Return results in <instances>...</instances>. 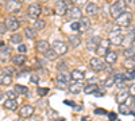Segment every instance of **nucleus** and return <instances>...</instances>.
Returning a JSON list of instances; mask_svg holds the SVG:
<instances>
[{
    "instance_id": "c85d7f7f",
    "label": "nucleus",
    "mask_w": 135,
    "mask_h": 121,
    "mask_svg": "<svg viewBox=\"0 0 135 121\" xmlns=\"http://www.w3.org/2000/svg\"><path fill=\"white\" fill-rule=\"evenodd\" d=\"M45 27H46V22H45L43 19H37V20H34V26H32V28L35 30V31L43 30Z\"/></svg>"
},
{
    "instance_id": "58836bf2",
    "label": "nucleus",
    "mask_w": 135,
    "mask_h": 121,
    "mask_svg": "<svg viewBox=\"0 0 135 121\" xmlns=\"http://www.w3.org/2000/svg\"><path fill=\"white\" fill-rule=\"evenodd\" d=\"M135 78V70H127L124 73V80L126 81H132Z\"/></svg>"
},
{
    "instance_id": "f8f14e48",
    "label": "nucleus",
    "mask_w": 135,
    "mask_h": 121,
    "mask_svg": "<svg viewBox=\"0 0 135 121\" xmlns=\"http://www.w3.org/2000/svg\"><path fill=\"white\" fill-rule=\"evenodd\" d=\"M66 16L69 18V19H72V20H80V19L83 18V14H81V9H80V8L76 7V6H73V7H69Z\"/></svg>"
},
{
    "instance_id": "b1692460",
    "label": "nucleus",
    "mask_w": 135,
    "mask_h": 121,
    "mask_svg": "<svg viewBox=\"0 0 135 121\" xmlns=\"http://www.w3.org/2000/svg\"><path fill=\"white\" fill-rule=\"evenodd\" d=\"M70 77H72V81H73V82H83L84 78H85L84 73L80 71V70H73V71L70 73Z\"/></svg>"
},
{
    "instance_id": "5fc2aeb1",
    "label": "nucleus",
    "mask_w": 135,
    "mask_h": 121,
    "mask_svg": "<svg viewBox=\"0 0 135 121\" xmlns=\"http://www.w3.org/2000/svg\"><path fill=\"white\" fill-rule=\"evenodd\" d=\"M8 2H9V0H0V6H4V7H6Z\"/></svg>"
},
{
    "instance_id": "ea45409f",
    "label": "nucleus",
    "mask_w": 135,
    "mask_h": 121,
    "mask_svg": "<svg viewBox=\"0 0 135 121\" xmlns=\"http://www.w3.org/2000/svg\"><path fill=\"white\" fill-rule=\"evenodd\" d=\"M46 116L50 118V121H53V118H55V117H57V116H58V113L55 112V111H53V109H47Z\"/></svg>"
},
{
    "instance_id": "f704fd0d",
    "label": "nucleus",
    "mask_w": 135,
    "mask_h": 121,
    "mask_svg": "<svg viewBox=\"0 0 135 121\" xmlns=\"http://www.w3.org/2000/svg\"><path fill=\"white\" fill-rule=\"evenodd\" d=\"M119 113H120V114H131V113H132L131 106H128V105H126V104L120 105V106H119Z\"/></svg>"
},
{
    "instance_id": "20e7f679",
    "label": "nucleus",
    "mask_w": 135,
    "mask_h": 121,
    "mask_svg": "<svg viewBox=\"0 0 135 121\" xmlns=\"http://www.w3.org/2000/svg\"><path fill=\"white\" fill-rule=\"evenodd\" d=\"M132 22V14L126 11V12H123L118 19H115V23L119 26V27H128Z\"/></svg>"
},
{
    "instance_id": "9b49d317",
    "label": "nucleus",
    "mask_w": 135,
    "mask_h": 121,
    "mask_svg": "<svg viewBox=\"0 0 135 121\" xmlns=\"http://www.w3.org/2000/svg\"><path fill=\"white\" fill-rule=\"evenodd\" d=\"M4 23H6L7 28L11 30V31H16V30L20 27V22H19L15 16H7L6 20H4Z\"/></svg>"
},
{
    "instance_id": "37998d69",
    "label": "nucleus",
    "mask_w": 135,
    "mask_h": 121,
    "mask_svg": "<svg viewBox=\"0 0 135 121\" xmlns=\"http://www.w3.org/2000/svg\"><path fill=\"white\" fill-rule=\"evenodd\" d=\"M6 96L8 97V100H16V92H15V90H9V92H7Z\"/></svg>"
},
{
    "instance_id": "0e129e2a",
    "label": "nucleus",
    "mask_w": 135,
    "mask_h": 121,
    "mask_svg": "<svg viewBox=\"0 0 135 121\" xmlns=\"http://www.w3.org/2000/svg\"><path fill=\"white\" fill-rule=\"evenodd\" d=\"M81 121H89V120H86V118H83V120H81Z\"/></svg>"
},
{
    "instance_id": "c03bdc74",
    "label": "nucleus",
    "mask_w": 135,
    "mask_h": 121,
    "mask_svg": "<svg viewBox=\"0 0 135 121\" xmlns=\"http://www.w3.org/2000/svg\"><path fill=\"white\" fill-rule=\"evenodd\" d=\"M30 82H31L32 85H37V83L39 82V77H38V74H32V75L30 77Z\"/></svg>"
},
{
    "instance_id": "864d4df0",
    "label": "nucleus",
    "mask_w": 135,
    "mask_h": 121,
    "mask_svg": "<svg viewBox=\"0 0 135 121\" xmlns=\"http://www.w3.org/2000/svg\"><path fill=\"white\" fill-rule=\"evenodd\" d=\"M108 117H109V120H111V121H115V120H116V113L111 112V113L108 114Z\"/></svg>"
},
{
    "instance_id": "e433bc0d",
    "label": "nucleus",
    "mask_w": 135,
    "mask_h": 121,
    "mask_svg": "<svg viewBox=\"0 0 135 121\" xmlns=\"http://www.w3.org/2000/svg\"><path fill=\"white\" fill-rule=\"evenodd\" d=\"M45 57H46L47 59H50V61H54L55 58H57V57H58V54H57V52H55V51H54L53 49H50V50H49V51H47L46 54H45Z\"/></svg>"
},
{
    "instance_id": "a878e982",
    "label": "nucleus",
    "mask_w": 135,
    "mask_h": 121,
    "mask_svg": "<svg viewBox=\"0 0 135 121\" xmlns=\"http://www.w3.org/2000/svg\"><path fill=\"white\" fill-rule=\"evenodd\" d=\"M68 42H69V46L76 49V47H78L81 45V38L78 35H70L69 38H68Z\"/></svg>"
},
{
    "instance_id": "6ab92c4d",
    "label": "nucleus",
    "mask_w": 135,
    "mask_h": 121,
    "mask_svg": "<svg viewBox=\"0 0 135 121\" xmlns=\"http://www.w3.org/2000/svg\"><path fill=\"white\" fill-rule=\"evenodd\" d=\"M11 52H12V49L9 46H6L0 50V62H8L11 58Z\"/></svg>"
},
{
    "instance_id": "052dcab7",
    "label": "nucleus",
    "mask_w": 135,
    "mask_h": 121,
    "mask_svg": "<svg viewBox=\"0 0 135 121\" xmlns=\"http://www.w3.org/2000/svg\"><path fill=\"white\" fill-rule=\"evenodd\" d=\"M3 97H4V96H3V93L0 92V101H2V98H3Z\"/></svg>"
},
{
    "instance_id": "39448f33",
    "label": "nucleus",
    "mask_w": 135,
    "mask_h": 121,
    "mask_svg": "<svg viewBox=\"0 0 135 121\" xmlns=\"http://www.w3.org/2000/svg\"><path fill=\"white\" fill-rule=\"evenodd\" d=\"M57 85H58V87H61V89H65V87L68 86V83H69V81L72 80V77H70V74L68 73V71H60L58 74H57Z\"/></svg>"
},
{
    "instance_id": "79ce46f5",
    "label": "nucleus",
    "mask_w": 135,
    "mask_h": 121,
    "mask_svg": "<svg viewBox=\"0 0 135 121\" xmlns=\"http://www.w3.org/2000/svg\"><path fill=\"white\" fill-rule=\"evenodd\" d=\"M66 69H68V65H66V62H64V61H61V62L57 65V70H58V71H66Z\"/></svg>"
},
{
    "instance_id": "e2e57ef3",
    "label": "nucleus",
    "mask_w": 135,
    "mask_h": 121,
    "mask_svg": "<svg viewBox=\"0 0 135 121\" xmlns=\"http://www.w3.org/2000/svg\"><path fill=\"white\" fill-rule=\"evenodd\" d=\"M39 2H41V3H45V2H47V0H39Z\"/></svg>"
},
{
    "instance_id": "6e6d98bb",
    "label": "nucleus",
    "mask_w": 135,
    "mask_h": 121,
    "mask_svg": "<svg viewBox=\"0 0 135 121\" xmlns=\"http://www.w3.org/2000/svg\"><path fill=\"white\" fill-rule=\"evenodd\" d=\"M64 102H65L66 105H70V106H76V105H74V102H72V101H68V100H65Z\"/></svg>"
},
{
    "instance_id": "09e8293b",
    "label": "nucleus",
    "mask_w": 135,
    "mask_h": 121,
    "mask_svg": "<svg viewBox=\"0 0 135 121\" xmlns=\"http://www.w3.org/2000/svg\"><path fill=\"white\" fill-rule=\"evenodd\" d=\"M8 31L6 23H0V34H6V32Z\"/></svg>"
},
{
    "instance_id": "f257e3e1",
    "label": "nucleus",
    "mask_w": 135,
    "mask_h": 121,
    "mask_svg": "<svg viewBox=\"0 0 135 121\" xmlns=\"http://www.w3.org/2000/svg\"><path fill=\"white\" fill-rule=\"evenodd\" d=\"M126 8H127V6H126L124 0H116L109 8V14L114 19H118L123 12H126Z\"/></svg>"
},
{
    "instance_id": "4468645a",
    "label": "nucleus",
    "mask_w": 135,
    "mask_h": 121,
    "mask_svg": "<svg viewBox=\"0 0 135 121\" xmlns=\"http://www.w3.org/2000/svg\"><path fill=\"white\" fill-rule=\"evenodd\" d=\"M134 42H135V30L132 28L128 34L124 35V38H123V42H122L120 46H123L124 49H127V47H131V46H132Z\"/></svg>"
},
{
    "instance_id": "ddd939ff",
    "label": "nucleus",
    "mask_w": 135,
    "mask_h": 121,
    "mask_svg": "<svg viewBox=\"0 0 135 121\" xmlns=\"http://www.w3.org/2000/svg\"><path fill=\"white\" fill-rule=\"evenodd\" d=\"M51 47H50V45H49V42L47 40H45V39H41V40H38L37 43H35V50H37V52H39V54H46L49 50H50Z\"/></svg>"
},
{
    "instance_id": "412c9836",
    "label": "nucleus",
    "mask_w": 135,
    "mask_h": 121,
    "mask_svg": "<svg viewBox=\"0 0 135 121\" xmlns=\"http://www.w3.org/2000/svg\"><path fill=\"white\" fill-rule=\"evenodd\" d=\"M26 61H27V58L23 54H18V55H14L11 58V62H12L14 66H23L26 63Z\"/></svg>"
},
{
    "instance_id": "4be33fe9",
    "label": "nucleus",
    "mask_w": 135,
    "mask_h": 121,
    "mask_svg": "<svg viewBox=\"0 0 135 121\" xmlns=\"http://www.w3.org/2000/svg\"><path fill=\"white\" fill-rule=\"evenodd\" d=\"M68 89L73 94H78L81 90H84V86H83V82H73L72 85L68 86Z\"/></svg>"
},
{
    "instance_id": "473e14b6",
    "label": "nucleus",
    "mask_w": 135,
    "mask_h": 121,
    "mask_svg": "<svg viewBox=\"0 0 135 121\" xmlns=\"http://www.w3.org/2000/svg\"><path fill=\"white\" fill-rule=\"evenodd\" d=\"M22 40H23V39H22V35L20 34H12V35H11V38H9V42L11 43H14V45H22Z\"/></svg>"
},
{
    "instance_id": "9d476101",
    "label": "nucleus",
    "mask_w": 135,
    "mask_h": 121,
    "mask_svg": "<svg viewBox=\"0 0 135 121\" xmlns=\"http://www.w3.org/2000/svg\"><path fill=\"white\" fill-rule=\"evenodd\" d=\"M51 49L57 52L58 55H65L68 52V45L65 42H61V40H55L51 45Z\"/></svg>"
},
{
    "instance_id": "de8ad7c7",
    "label": "nucleus",
    "mask_w": 135,
    "mask_h": 121,
    "mask_svg": "<svg viewBox=\"0 0 135 121\" xmlns=\"http://www.w3.org/2000/svg\"><path fill=\"white\" fill-rule=\"evenodd\" d=\"M104 93H105V87H99V90L95 94H96V97H103Z\"/></svg>"
},
{
    "instance_id": "a211bd4d",
    "label": "nucleus",
    "mask_w": 135,
    "mask_h": 121,
    "mask_svg": "<svg viewBox=\"0 0 135 121\" xmlns=\"http://www.w3.org/2000/svg\"><path fill=\"white\" fill-rule=\"evenodd\" d=\"M34 111H35V108L32 105H25L22 106V109L19 111V114L22 118H26V117H31L34 114Z\"/></svg>"
},
{
    "instance_id": "69168bd1",
    "label": "nucleus",
    "mask_w": 135,
    "mask_h": 121,
    "mask_svg": "<svg viewBox=\"0 0 135 121\" xmlns=\"http://www.w3.org/2000/svg\"><path fill=\"white\" fill-rule=\"evenodd\" d=\"M131 114H134V116H135V112H132V113H131Z\"/></svg>"
},
{
    "instance_id": "423d86ee",
    "label": "nucleus",
    "mask_w": 135,
    "mask_h": 121,
    "mask_svg": "<svg viewBox=\"0 0 135 121\" xmlns=\"http://www.w3.org/2000/svg\"><path fill=\"white\" fill-rule=\"evenodd\" d=\"M123 38H124V35H122V31L119 28L112 30L109 34H108V39H109V42L112 43V45H118V46L122 45Z\"/></svg>"
},
{
    "instance_id": "603ef678",
    "label": "nucleus",
    "mask_w": 135,
    "mask_h": 121,
    "mask_svg": "<svg viewBox=\"0 0 135 121\" xmlns=\"http://www.w3.org/2000/svg\"><path fill=\"white\" fill-rule=\"evenodd\" d=\"M127 7H134L135 6V0H124Z\"/></svg>"
},
{
    "instance_id": "f03ea898",
    "label": "nucleus",
    "mask_w": 135,
    "mask_h": 121,
    "mask_svg": "<svg viewBox=\"0 0 135 121\" xmlns=\"http://www.w3.org/2000/svg\"><path fill=\"white\" fill-rule=\"evenodd\" d=\"M89 67H91L95 73L103 71L105 69V62L101 59L100 57H93V58L89 59Z\"/></svg>"
},
{
    "instance_id": "3c124183",
    "label": "nucleus",
    "mask_w": 135,
    "mask_h": 121,
    "mask_svg": "<svg viewBox=\"0 0 135 121\" xmlns=\"http://www.w3.org/2000/svg\"><path fill=\"white\" fill-rule=\"evenodd\" d=\"M70 28H72L73 31L78 32V20H77V22H73V23H72V26H70Z\"/></svg>"
},
{
    "instance_id": "2f4dec72",
    "label": "nucleus",
    "mask_w": 135,
    "mask_h": 121,
    "mask_svg": "<svg viewBox=\"0 0 135 121\" xmlns=\"http://www.w3.org/2000/svg\"><path fill=\"white\" fill-rule=\"evenodd\" d=\"M123 66H124L127 70H134V67H135V59H134V58L124 59V62H123Z\"/></svg>"
},
{
    "instance_id": "4c0bfd02",
    "label": "nucleus",
    "mask_w": 135,
    "mask_h": 121,
    "mask_svg": "<svg viewBox=\"0 0 135 121\" xmlns=\"http://www.w3.org/2000/svg\"><path fill=\"white\" fill-rule=\"evenodd\" d=\"M103 85H104V87L107 89V87H111V86H114L115 85V77H108V78L103 82Z\"/></svg>"
},
{
    "instance_id": "a18cd8bd",
    "label": "nucleus",
    "mask_w": 135,
    "mask_h": 121,
    "mask_svg": "<svg viewBox=\"0 0 135 121\" xmlns=\"http://www.w3.org/2000/svg\"><path fill=\"white\" fill-rule=\"evenodd\" d=\"M73 3L78 7H83V6H86L88 4V0H73Z\"/></svg>"
},
{
    "instance_id": "2eb2a0df",
    "label": "nucleus",
    "mask_w": 135,
    "mask_h": 121,
    "mask_svg": "<svg viewBox=\"0 0 135 121\" xmlns=\"http://www.w3.org/2000/svg\"><path fill=\"white\" fill-rule=\"evenodd\" d=\"M130 97H131L130 90H128V89H124V90H120V92L116 94L115 100H116V102H118V104L123 105V104H126V102H127V100H128Z\"/></svg>"
},
{
    "instance_id": "a19ab883",
    "label": "nucleus",
    "mask_w": 135,
    "mask_h": 121,
    "mask_svg": "<svg viewBox=\"0 0 135 121\" xmlns=\"http://www.w3.org/2000/svg\"><path fill=\"white\" fill-rule=\"evenodd\" d=\"M37 92H38V96L39 97H45V96L49 93V89H47V87H38Z\"/></svg>"
},
{
    "instance_id": "1a4fd4ad",
    "label": "nucleus",
    "mask_w": 135,
    "mask_h": 121,
    "mask_svg": "<svg viewBox=\"0 0 135 121\" xmlns=\"http://www.w3.org/2000/svg\"><path fill=\"white\" fill-rule=\"evenodd\" d=\"M6 9L11 14H19L22 11V2L20 0H9L6 6Z\"/></svg>"
},
{
    "instance_id": "13d9d810",
    "label": "nucleus",
    "mask_w": 135,
    "mask_h": 121,
    "mask_svg": "<svg viewBox=\"0 0 135 121\" xmlns=\"http://www.w3.org/2000/svg\"><path fill=\"white\" fill-rule=\"evenodd\" d=\"M0 47H2V49H4V47H6V43H4V40H0Z\"/></svg>"
},
{
    "instance_id": "6e6552de",
    "label": "nucleus",
    "mask_w": 135,
    "mask_h": 121,
    "mask_svg": "<svg viewBox=\"0 0 135 121\" xmlns=\"http://www.w3.org/2000/svg\"><path fill=\"white\" fill-rule=\"evenodd\" d=\"M27 14H28V16H30L31 19L37 20L38 16L42 14V7H41V4H38V3H31V4L28 6Z\"/></svg>"
},
{
    "instance_id": "774afa93",
    "label": "nucleus",
    "mask_w": 135,
    "mask_h": 121,
    "mask_svg": "<svg viewBox=\"0 0 135 121\" xmlns=\"http://www.w3.org/2000/svg\"><path fill=\"white\" fill-rule=\"evenodd\" d=\"M134 30H135V26H134Z\"/></svg>"
},
{
    "instance_id": "bb28decb",
    "label": "nucleus",
    "mask_w": 135,
    "mask_h": 121,
    "mask_svg": "<svg viewBox=\"0 0 135 121\" xmlns=\"http://www.w3.org/2000/svg\"><path fill=\"white\" fill-rule=\"evenodd\" d=\"M99 85L97 83H88L85 87H84V93L85 94H95L97 90H99Z\"/></svg>"
},
{
    "instance_id": "7ed1b4c3",
    "label": "nucleus",
    "mask_w": 135,
    "mask_h": 121,
    "mask_svg": "<svg viewBox=\"0 0 135 121\" xmlns=\"http://www.w3.org/2000/svg\"><path fill=\"white\" fill-rule=\"evenodd\" d=\"M68 9H69V4H68L66 0H57L54 6V14L58 16H64L68 14Z\"/></svg>"
},
{
    "instance_id": "0eeeda50",
    "label": "nucleus",
    "mask_w": 135,
    "mask_h": 121,
    "mask_svg": "<svg viewBox=\"0 0 135 121\" xmlns=\"http://www.w3.org/2000/svg\"><path fill=\"white\" fill-rule=\"evenodd\" d=\"M109 45H111L109 39H101L100 43H99V46H97V49H96L97 57H105L107 52L109 51Z\"/></svg>"
},
{
    "instance_id": "72a5a7b5",
    "label": "nucleus",
    "mask_w": 135,
    "mask_h": 121,
    "mask_svg": "<svg viewBox=\"0 0 135 121\" xmlns=\"http://www.w3.org/2000/svg\"><path fill=\"white\" fill-rule=\"evenodd\" d=\"M3 73H4V74H8V75H11V77L18 75L16 69L14 67V66H6V67H3Z\"/></svg>"
},
{
    "instance_id": "dca6fc26",
    "label": "nucleus",
    "mask_w": 135,
    "mask_h": 121,
    "mask_svg": "<svg viewBox=\"0 0 135 121\" xmlns=\"http://www.w3.org/2000/svg\"><path fill=\"white\" fill-rule=\"evenodd\" d=\"M100 38L99 36H92V38H89L88 42H86V49L88 51H91V52H96V49L99 46V43H100Z\"/></svg>"
},
{
    "instance_id": "4d7b16f0",
    "label": "nucleus",
    "mask_w": 135,
    "mask_h": 121,
    "mask_svg": "<svg viewBox=\"0 0 135 121\" xmlns=\"http://www.w3.org/2000/svg\"><path fill=\"white\" fill-rule=\"evenodd\" d=\"M131 108L135 109V96H132V104H131Z\"/></svg>"
},
{
    "instance_id": "c756f323",
    "label": "nucleus",
    "mask_w": 135,
    "mask_h": 121,
    "mask_svg": "<svg viewBox=\"0 0 135 121\" xmlns=\"http://www.w3.org/2000/svg\"><path fill=\"white\" fill-rule=\"evenodd\" d=\"M123 55H124L126 59L134 58V57H135V46H131V47L124 49V50H123Z\"/></svg>"
},
{
    "instance_id": "49530a36",
    "label": "nucleus",
    "mask_w": 135,
    "mask_h": 121,
    "mask_svg": "<svg viewBox=\"0 0 135 121\" xmlns=\"http://www.w3.org/2000/svg\"><path fill=\"white\" fill-rule=\"evenodd\" d=\"M18 51L20 52V54H26V51H27V47H26V45H23V43H22V45H19L18 46Z\"/></svg>"
},
{
    "instance_id": "680f3d73",
    "label": "nucleus",
    "mask_w": 135,
    "mask_h": 121,
    "mask_svg": "<svg viewBox=\"0 0 135 121\" xmlns=\"http://www.w3.org/2000/svg\"><path fill=\"white\" fill-rule=\"evenodd\" d=\"M14 121H23V118L20 117V118H16V120H14Z\"/></svg>"
},
{
    "instance_id": "7c9ffc66",
    "label": "nucleus",
    "mask_w": 135,
    "mask_h": 121,
    "mask_svg": "<svg viewBox=\"0 0 135 121\" xmlns=\"http://www.w3.org/2000/svg\"><path fill=\"white\" fill-rule=\"evenodd\" d=\"M25 35H26L28 39H35L37 31L34 30V28H31V27H26V28H25Z\"/></svg>"
},
{
    "instance_id": "5701e85b",
    "label": "nucleus",
    "mask_w": 135,
    "mask_h": 121,
    "mask_svg": "<svg viewBox=\"0 0 135 121\" xmlns=\"http://www.w3.org/2000/svg\"><path fill=\"white\" fill-rule=\"evenodd\" d=\"M104 58H105V62H107L108 65H114V63H116V61H118V52L109 50Z\"/></svg>"
},
{
    "instance_id": "393cba45",
    "label": "nucleus",
    "mask_w": 135,
    "mask_h": 121,
    "mask_svg": "<svg viewBox=\"0 0 135 121\" xmlns=\"http://www.w3.org/2000/svg\"><path fill=\"white\" fill-rule=\"evenodd\" d=\"M3 106L7 109V111H11V112H15L16 109H18V102L16 100H6Z\"/></svg>"
},
{
    "instance_id": "338daca9",
    "label": "nucleus",
    "mask_w": 135,
    "mask_h": 121,
    "mask_svg": "<svg viewBox=\"0 0 135 121\" xmlns=\"http://www.w3.org/2000/svg\"><path fill=\"white\" fill-rule=\"evenodd\" d=\"M20 2H26V0H20Z\"/></svg>"
},
{
    "instance_id": "aec40b11",
    "label": "nucleus",
    "mask_w": 135,
    "mask_h": 121,
    "mask_svg": "<svg viewBox=\"0 0 135 121\" xmlns=\"http://www.w3.org/2000/svg\"><path fill=\"white\" fill-rule=\"evenodd\" d=\"M89 26H91V22H89L88 18H81L78 20V32L83 34V32H86Z\"/></svg>"
},
{
    "instance_id": "cd10ccee",
    "label": "nucleus",
    "mask_w": 135,
    "mask_h": 121,
    "mask_svg": "<svg viewBox=\"0 0 135 121\" xmlns=\"http://www.w3.org/2000/svg\"><path fill=\"white\" fill-rule=\"evenodd\" d=\"M12 83V77L8 75V74H0V85L2 86H9Z\"/></svg>"
},
{
    "instance_id": "f3484780",
    "label": "nucleus",
    "mask_w": 135,
    "mask_h": 121,
    "mask_svg": "<svg viewBox=\"0 0 135 121\" xmlns=\"http://www.w3.org/2000/svg\"><path fill=\"white\" fill-rule=\"evenodd\" d=\"M100 12V8L96 3H88L85 6V14L89 15V16H96L97 14Z\"/></svg>"
},
{
    "instance_id": "8fccbe9b",
    "label": "nucleus",
    "mask_w": 135,
    "mask_h": 121,
    "mask_svg": "<svg viewBox=\"0 0 135 121\" xmlns=\"http://www.w3.org/2000/svg\"><path fill=\"white\" fill-rule=\"evenodd\" d=\"M93 112H95V114H103V116L104 114H108L107 111H104V109H95Z\"/></svg>"
},
{
    "instance_id": "bf43d9fd",
    "label": "nucleus",
    "mask_w": 135,
    "mask_h": 121,
    "mask_svg": "<svg viewBox=\"0 0 135 121\" xmlns=\"http://www.w3.org/2000/svg\"><path fill=\"white\" fill-rule=\"evenodd\" d=\"M45 12L49 15V14H51V11H50V8H45Z\"/></svg>"
},
{
    "instance_id": "c9c22d12",
    "label": "nucleus",
    "mask_w": 135,
    "mask_h": 121,
    "mask_svg": "<svg viewBox=\"0 0 135 121\" xmlns=\"http://www.w3.org/2000/svg\"><path fill=\"white\" fill-rule=\"evenodd\" d=\"M15 92L22 96V94H27L28 93V89H27L26 86H23V85H15Z\"/></svg>"
}]
</instances>
